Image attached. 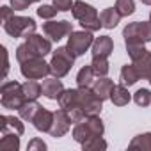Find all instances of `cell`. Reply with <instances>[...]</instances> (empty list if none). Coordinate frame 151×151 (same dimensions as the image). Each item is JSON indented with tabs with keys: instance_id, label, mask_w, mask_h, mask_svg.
I'll use <instances>...</instances> for the list:
<instances>
[{
	"instance_id": "cell-30",
	"label": "cell",
	"mask_w": 151,
	"mask_h": 151,
	"mask_svg": "<svg viewBox=\"0 0 151 151\" xmlns=\"http://www.w3.org/2000/svg\"><path fill=\"white\" fill-rule=\"evenodd\" d=\"M116 9L121 14V18L123 16H130V14L135 13V2H133V0H117V2H116Z\"/></svg>"
},
{
	"instance_id": "cell-11",
	"label": "cell",
	"mask_w": 151,
	"mask_h": 151,
	"mask_svg": "<svg viewBox=\"0 0 151 151\" xmlns=\"http://www.w3.org/2000/svg\"><path fill=\"white\" fill-rule=\"evenodd\" d=\"M69 126H71V119L68 116V112L64 109H59L53 112V123H52V128H50V135L59 139V137H64L68 132H69Z\"/></svg>"
},
{
	"instance_id": "cell-3",
	"label": "cell",
	"mask_w": 151,
	"mask_h": 151,
	"mask_svg": "<svg viewBox=\"0 0 151 151\" xmlns=\"http://www.w3.org/2000/svg\"><path fill=\"white\" fill-rule=\"evenodd\" d=\"M25 101L27 98L23 93V86L18 84L16 80H7L0 86V103L4 109L18 110Z\"/></svg>"
},
{
	"instance_id": "cell-9",
	"label": "cell",
	"mask_w": 151,
	"mask_h": 151,
	"mask_svg": "<svg viewBox=\"0 0 151 151\" xmlns=\"http://www.w3.org/2000/svg\"><path fill=\"white\" fill-rule=\"evenodd\" d=\"M80 107L84 109L86 116H96L103 109V100L93 91V87H78Z\"/></svg>"
},
{
	"instance_id": "cell-8",
	"label": "cell",
	"mask_w": 151,
	"mask_h": 151,
	"mask_svg": "<svg viewBox=\"0 0 151 151\" xmlns=\"http://www.w3.org/2000/svg\"><path fill=\"white\" fill-rule=\"evenodd\" d=\"M93 43H94V37H93V32H89V30H77V32H71L69 34V37H68V48L77 55V57H80V55H84L91 46H93Z\"/></svg>"
},
{
	"instance_id": "cell-29",
	"label": "cell",
	"mask_w": 151,
	"mask_h": 151,
	"mask_svg": "<svg viewBox=\"0 0 151 151\" xmlns=\"http://www.w3.org/2000/svg\"><path fill=\"white\" fill-rule=\"evenodd\" d=\"M84 151H105L107 149V140L103 137H93L82 144Z\"/></svg>"
},
{
	"instance_id": "cell-34",
	"label": "cell",
	"mask_w": 151,
	"mask_h": 151,
	"mask_svg": "<svg viewBox=\"0 0 151 151\" xmlns=\"http://www.w3.org/2000/svg\"><path fill=\"white\" fill-rule=\"evenodd\" d=\"M36 2H41V0H11V7L14 11H25L29 9L30 4H36Z\"/></svg>"
},
{
	"instance_id": "cell-10",
	"label": "cell",
	"mask_w": 151,
	"mask_h": 151,
	"mask_svg": "<svg viewBox=\"0 0 151 151\" xmlns=\"http://www.w3.org/2000/svg\"><path fill=\"white\" fill-rule=\"evenodd\" d=\"M43 32L46 37H50V41H60L62 37L69 36L73 32V23L68 20H60V22H53L48 20L46 23H43Z\"/></svg>"
},
{
	"instance_id": "cell-26",
	"label": "cell",
	"mask_w": 151,
	"mask_h": 151,
	"mask_svg": "<svg viewBox=\"0 0 151 151\" xmlns=\"http://www.w3.org/2000/svg\"><path fill=\"white\" fill-rule=\"evenodd\" d=\"M96 77H107L109 71H110V64H109V57H93L91 62Z\"/></svg>"
},
{
	"instance_id": "cell-24",
	"label": "cell",
	"mask_w": 151,
	"mask_h": 151,
	"mask_svg": "<svg viewBox=\"0 0 151 151\" xmlns=\"http://www.w3.org/2000/svg\"><path fill=\"white\" fill-rule=\"evenodd\" d=\"M128 149L135 151H151V132H146V133H140L137 137L132 139V142L128 144Z\"/></svg>"
},
{
	"instance_id": "cell-40",
	"label": "cell",
	"mask_w": 151,
	"mask_h": 151,
	"mask_svg": "<svg viewBox=\"0 0 151 151\" xmlns=\"http://www.w3.org/2000/svg\"><path fill=\"white\" fill-rule=\"evenodd\" d=\"M147 80H149V84H151V75H149V78H147Z\"/></svg>"
},
{
	"instance_id": "cell-35",
	"label": "cell",
	"mask_w": 151,
	"mask_h": 151,
	"mask_svg": "<svg viewBox=\"0 0 151 151\" xmlns=\"http://www.w3.org/2000/svg\"><path fill=\"white\" fill-rule=\"evenodd\" d=\"M75 6L73 0H53V7L60 13H66V11H71Z\"/></svg>"
},
{
	"instance_id": "cell-37",
	"label": "cell",
	"mask_w": 151,
	"mask_h": 151,
	"mask_svg": "<svg viewBox=\"0 0 151 151\" xmlns=\"http://www.w3.org/2000/svg\"><path fill=\"white\" fill-rule=\"evenodd\" d=\"M13 14H14V9H13V7H9V6H4V7H2V22L9 20Z\"/></svg>"
},
{
	"instance_id": "cell-18",
	"label": "cell",
	"mask_w": 151,
	"mask_h": 151,
	"mask_svg": "<svg viewBox=\"0 0 151 151\" xmlns=\"http://www.w3.org/2000/svg\"><path fill=\"white\" fill-rule=\"evenodd\" d=\"M18 149H20V133H16V132H2L0 151H18Z\"/></svg>"
},
{
	"instance_id": "cell-28",
	"label": "cell",
	"mask_w": 151,
	"mask_h": 151,
	"mask_svg": "<svg viewBox=\"0 0 151 151\" xmlns=\"http://www.w3.org/2000/svg\"><path fill=\"white\" fill-rule=\"evenodd\" d=\"M22 86H23V93H25V98H27V100H37V98L43 94L41 84L36 82V80H27V82L22 84Z\"/></svg>"
},
{
	"instance_id": "cell-1",
	"label": "cell",
	"mask_w": 151,
	"mask_h": 151,
	"mask_svg": "<svg viewBox=\"0 0 151 151\" xmlns=\"http://www.w3.org/2000/svg\"><path fill=\"white\" fill-rule=\"evenodd\" d=\"M52 53V41L39 36V34H30L25 37V43H22L16 48V60L22 64L25 60L36 59V57H45Z\"/></svg>"
},
{
	"instance_id": "cell-17",
	"label": "cell",
	"mask_w": 151,
	"mask_h": 151,
	"mask_svg": "<svg viewBox=\"0 0 151 151\" xmlns=\"http://www.w3.org/2000/svg\"><path fill=\"white\" fill-rule=\"evenodd\" d=\"M114 89V82L107 77H100L98 80H94L93 84V91L105 101V100H110V93Z\"/></svg>"
},
{
	"instance_id": "cell-2",
	"label": "cell",
	"mask_w": 151,
	"mask_h": 151,
	"mask_svg": "<svg viewBox=\"0 0 151 151\" xmlns=\"http://www.w3.org/2000/svg\"><path fill=\"white\" fill-rule=\"evenodd\" d=\"M71 13H73L75 20L80 22L84 30L96 32V30H100L103 27L101 22H100V14H98L96 7H93L91 4H86V2H82V0H77L75 6H73V9H71Z\"/></svg>"
},
{
	"instance_id": "cell-12",
	"label": "cell",
	"mask_w": 151,
	"mask_h": 151,
	"mask_svg": "<svg viewBox=\"0 0 151 151\" xmlns=\"http://www.w3.org/2000/svg\"><path fill=\"white\" fill-rule=\"evenodd\" d=\"M41 91H43V96H45V98H48V100H59V96H60L62 91H64V86H62L60 78L53 77V78L43 80Z\"/></svg>"
},
{
	"instance_id": "cell-6",
	"label": "cell",
	"mask_w": 151,
	"mask_h": 151,
	"mask_svg": "<svg viewBox=\"0 0 151 151\" xmlns=\"http://www.w3.org/2000/svg\"><path fill=\"white\" fill-rule=\"evenodd\" d=\"M4 30L11 37H27L36 32V22L29 16H16L13 14L9 20L4 22Z\"/></svg>"
},
{
	"instance_id": "cell-41",
	"label": "cell",
	"mask_w": 151,
	"mask_h": 151,
	"mask_svg": "<svg viewBox=\"0 0 151 151\" xmlns=\"http://www.w3.org/2000/svg\"><path fill=\"white\" fill-rule=\"evenodd\" d=\"M149 22H151V11H149Z\"/></svg>"
},
{
	"instance_id": "cell-7",
	"label": "cell",
	"mask_w": 151,
	"mask_h": 151,
	"mask_svg": "<svg viewBox=\"0 0 151 151\" xmlns=\"http://www.w3.org/2000/svg\"><path fill=\"white\" fill-rule=\"evenodd\" d=\"M20 71H22V75L27 80H39V78H45V77H48V75L52 73L50 64L45 62V57H36V59L22 62L20 64Z\"/></svg>"
},
{
	"instance_id": "cell-32",
	"label": "cell",
	"mask_w": 151,
	"mask_h": 151,
	"mask_svg": "<svg viewBox=\"0 0 151 151\" xmlns=\"http://www.w3.org/2000/svg\"><path fill=\"white\" fill-rule=\"evenodd\" d=\"M126 52H128L130 59H132V60H135V59H139L142 53H146L147 50H146V46H144V45H126Z\"/></svg>"
},
{
	"instance_id": "cell-23",
	"label": "cell",
	"mask_w": 151,
	"mask_h": 151,
	"mask_svg": "<svg viewBox=\"0 0 151 151\" xmlns=\"http://www.w3.org/2000/svg\"><path fill=\"white\" fill-rule=\"evenodd\" d=\"M139 80H140V75H139L137 68L133 66V62H132V64H126V66L121 68V84H123V86L130 87V86L137 84Z\"/></svg>"
},
{
	"instance_id": "cell-38",
	"label": "cell",
	"mask_w": 151,
	"mask_h": 151,
	"mask_svg": "<svg viewBox=\"0 0 151 151\" xmlns=\"http://www.w3.org/2000/svg\"><path fill=\"white\" fill-rule=\"evenodd\" d=\"M2 55H4V78H6V75L9 71V59H7V50L6 46H2Z\"/></svg>"
},
{
	"instance_id": "cell-39",
	"label": "cell",
	"mask_w": 151,
	"mask_h": 151,
	"mask_svg": "<svg viewBox=\"0 0 151 151\" xmlns=\"http://www.w3.org/2000/svg\"><path fill=\"white\" fill-rule=\"evenodd\" d=\"M142 4H146V6H151V0H140Z\"/></svg>"
},
{
	"instance_id": "cell-27",
	"label": "cell",
	"mask_w": 151,
	"mask_h": 151,
	"mask_svg": "<svg viewBox=\"0 0 151 151\" xmlns=\"http://www.w3.org/2000/svg\"><path fill=\"white\" fill-rule=\"evenodd\" d=\"M73 139L77 140L78 144H84L86 140L93 139V135H91V132H89V128H87V124L84 121L75 124V128H73Z\"/></svg>"
},
{
	"instance_id": "cell-22",
	"label": "cell",
	"mask_w": 151,
	"mask_h": 151,
	"mask_svg": "<svg viewBox=\"0 0 151 151\" xmlns=\"http://www.w3.org/2000/svg\"><path fill=\"white\" fill-rule=\"evenodd\" d=\"M133 62V66L137 68V71H139V75H140V78H149V75H151V52L147 50L146 53H142L139 59H135V60H132Z\"/></svg>"
},
{
	"instance_id": "cell-33",
	"label": "cell",
	"mask_w": 151,
	"mask_h": 151,
	"mask_svg": "<svg viewBox=\"0 0 151 151\" xmlns=\"http://www.w3.org/2000/svg\"><path fill=\"white\" fill-rule=\"evenodd\" d=\"M55 14H57V9L53 7V4L52 6H41L37 9V16L43 18V20H52Z\"/></svg>"
},
{
	"instance_id": "cell-16",
	"label": "cell",
	"mask_w": 151,
	"mask_h": 151,
	"mask_svg": "<svg viewBox=\"0 0 151 151\" xmlns=\"http://www.w3.org/2000/svg\"><path fill=\"white\" fill-rule=\"evenodd\" d=\"M0 130L2 132H16L20 135L25 133V126H23L22 119H18L14 116H0Z\"/></svg>"
},
{
	"instance_id": "cell-4",
	"label": "cell",
	"mask_w": 151,
	"mask_h": 151,
	"mask_svg": "<svg viewBox=\"0 0 151 151\" xmlns=\"http://www.w3.org/2000/svg\"><path fill=\"white\" fill-rule=\"evenodd\" d=\"M75 55L68 46H59L57 50L52 52V60H50V69L52 75L57 78H64L66 75L71 71L73 64H75Z\"/></svg>"
},
{
	"instance_id": "cell-25",
	"label": "cell",
	"mask_w": 151,
	"mask_h": 151,
	"mask_svg": "<svg viewBox=\"0 0 151 151\" xmlns=\"http://www.w3.org/2000/svg\"><path fill=\"white\" fill-rule=\"evenodd\" d=\"M94 77H96V73H94V69H93L91 64L80 68V71L77 75V84H78V87H93Z\"/></svg>"
},
{
	"instance_id": "cell-31",
	"label": "cell",
	"mask_w": 151,
	"mask_h": 151,
	"mask_svg": "<svg viewBox=\"0 0 151 151\" xmlns=\"http://www.w3.org/2000/svg\"><path fill=\"white\" fill-rule=\"evenodd\" d=\"M133 101L139 107H147L151 103V93H149V89H139L133 94Z\"/></svg>"
},
{
	"instance_id": "cell-21",
	"label": "cell",
	"mask_w": 151,
	"mask_h": 151,
	"mask_svg": "<svg viewBox=\"0 0 151 151\" xmlns=\"http://www.w3.org/2000/svg\"><path fill=\"white\" fill-rule=\"evenodd\" d=\"M119 20H121V14L117 13L116 7H107L100 13V22L105 29H116Z\"/></svg>"
},
{
	"instance_id": "cell-19",
	"label": "cell",
	"mask_w": 151,
	"mask_h": 151,
	"mask_svg": "<svg viewBox=\"0 0 151 151\" xmlns=\"http://www.w3.org/2000/svg\"><path fill=\"white\" fill-rule=\"evenodd\" d=\"M130 100H132V94L128 93L126 86H123V84L121 86H114V89L110 93V101L116 107H124V105L130 103Z\"/></svg>"
},
{
	"instance_id": "cell-13",
	"label": "cell",
	"mask_w": 151,
	"mask_h": 151,
	"mask_svg": "<svg viewBox=\"0 0 151 151\" xmlns=\"http://www.w3.org/2000/svg\"><path fill=\"white\" fill-rule=\"evenodd\" d=\"M93 57H109L114 52V41L110 36H100L93 43Z\"/></svg>"
},
{
	"instance_id": "cell-5",
	"label": "cell",
	"mask_w": 151,
	"mask_h": 151,
	"mask_svg": "<svg viewBox=\"0 0 151 151\" xmlns=\"http://www.w3.org/2000/svg\"><path fill=\"white\" fill-rule=\"evenodd\" d=\"M124 45H146L151 41V22H133L123 29Z\"/></svg>"
},
{
	"instance_id": "cell-20",
	"label": "cell",
	"mask_w": 151,
	"mask_h": 151,
	"mask_svg": "<svg viewBox=\"0 0 151 151\" xmlns=\"http://www.w3.org/2000/svg\"><path fill=\"white\" fill-rule=\"evenodd\" d=\"M39 110H41V105L37 103V100H27V101L18 109V114H20V117H22L23 121L32 123L34 117H36V114H37Z\"/></svg>"
},
{
	"instance_id": "cell-36",
	"label": "cell",
	"mask_w": 151,
	"mask_h": 151,
	"mask_svg": "<svg viewBox=\"0 0 151 151\" xmlns=\"http://www.w3.org/2000/svg\"><path fill=\"white\" fill-rule=\"evenodd\" d=\"M46 142H43L41 139H32L27 144V151H46Z\"/></svg>"
},
{
	"instance_id": "cell-14",
	"label": "cell",
	"mask_w": 151,
	"mask_h": 151,
	"mask_svg": "<svg viewBox=\"0 0 151 151\" xmlns=\"http://www.w3.org/2000/svg\"><path fill=\"white\" fill-rule=\"evenodd\" d=\"M57 101H59V107L64 109V110H71L75 107H80L78 89H64Z\"/></svg>"
},
{
	"instance_id": "cell-15",
	"label": "cell",
	"mask_w": 151,
	"mask_h": 151,
	"mask_svg": "<svg viewBox=\"0 0 151 151\" xmlns=\"http://www.w3.org/2000/svg\"><path fill=\"white\" fill-rule=\"evenodd\" d=\"M52 123H53V112L46 110L45 107H41V110L36 114V117L32 121V124L37 132H50Z\"/></svg>"
}]
</instances>
